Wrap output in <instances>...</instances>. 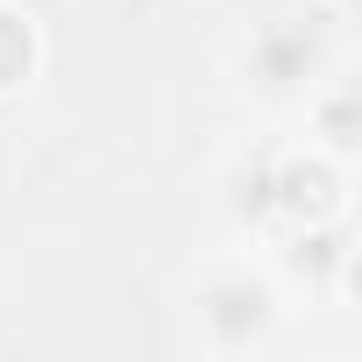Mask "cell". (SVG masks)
Listing matches in <instances>:
<instances>
[{"mask_svg":"<svg viewBox=\"0 0 362 362\" xmlns=\"http://www.w3.org/2000/svg\"><path fill=\"white\" fill-rule=\"evenodd\" d=\"M341 64V29L327 8H291V15H270L242 36L235 50V93L270 107V114H298L313 100V86Z\"/></svg>","mask_w":362,"mask_h":362,"instance_id":"6da1fadb","label":"cell"},{"mask_svg":"<svg viewBox=\"0 0 362 362\" xmlns=\"http://www.w3.org/2000/svg\"><path fill=\"white\" fill-rule=\"evenodd\" d=\"M221 206L242 235H263L277 221V192H270V149H249L221 170Z\"/></svg>","mask_w":362,"mask_h":362,"instance_id":"277c9868","label":"cell"},{"mask_svg":"<svg viewBox=\"0 0 362 362\" xmlns=\"http://www.w3.org/2000/svg\"><path fill=\"white\" fill-rule=\"evenodd\" d=\"M185 313H192L199 348H214V355H256L284 327V284L270 270L242 263V256H221V263H206L192 277Z\"/></svg>","mask_w":362,"mask_h":362,"instance_id":"7a4b0ae2","label":"cell"},{"mask_svg":"<svg viewBox=\"0 0 362 362\" xmlns=\"http://www.w3.org/2000/svg\"><path fill=\"white\" fill-rule=\"evenodd\" d=\"M36 57H43L36 22H29L22 8H8V0H0V93H22V86L36 78Z\"/></svg>","mask_w":362,"mask_h":362,"instance_id":"5b68a950","label":"cell"},{"mask_svg":"<svg viewBox=\"0 0 362 362\" xmlns=\"http://www.w3.org/2000/svg\"><path fill=\"white\" fill-rule=\"evenodd\" d=\"M305 128H313V149H327V156H355V135H362V107H355V78H348V64H334L320 86H313V100H305Z\"/></svg>","mask_w":362,"mask_h":362,"instance_id":"3957f363","label":"cell"}]
</instances>
